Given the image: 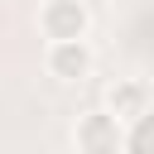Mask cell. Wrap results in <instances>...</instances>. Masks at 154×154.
<instances>
[{
  "label": "cell",
  "instance_id": "6da1fadb",
  "mask_svg": "<svg viewBox=\"0 0 154 154\" xmlns=\"http://www.w3.org/2000/svg\"><path fill=\"white\" fill-rule=\"evenodd\" d=\"M72 149L77 154H125V120L106 106H91L72 120Z\"/></svg>",
  "mask_w": 154,
  "mask_h": 154
},
{
  "label": "cell",
  "instance_id": "7a4b0ae2",
  "mask_svg": "<svg viewBox=\"0 0 154 154\" xmlns=\"http://www.w3.org/2000/svg\"><path fill=\"white\" fill-rule=\"evenodd\" d=\"M43 72H48L58 87H82V82L96 72V48H91V38L43 43Z\"/></svg>",
  "mask_w": 154,
  "mask_h": 154
},
{
  "label": "cell",
  "instance_id": "3957f363",
  "mask_svg": "<svg viewBox=\"0 0 154 154\" xmlns=\"http://www.w3.org/2000/svg\"><path fill=\"white\" fill-rule=\"evenodd\" d=\"M38 38L58 43V38H91V5L87 0H43L38 14Z\"/></svg>",
  "mask_w": 154,
  "mask_h": 154
},
{
  "label": "cell",
  "instance_id": "277c9868",
  "mask_svg": "<svg viewBox=\"0 0 154 154\" xmlns=\"http://www.w3.org/2000/svg\"><path fill=\"white\" fill-rule=\"evenodd\" d=\"M101 106L130 125V120H140V116L154 106V87H149L140 72H120V77H111V82H106V91H101Z\"/></svg>",
  "mask_w": 154,
  "mask_h": 154
},
{
  "label": "cell",
  "instance_id": "5b68a950",
  "mask_svg": "<svg viewBox=\"0 0 154 154\" xmlns=\"http://www.w3.org/2000/svg\"><path fill=\"white\" fill-rule=\"evenodd\" d=\"M125 154H154V106L125 125Z\"/></svg>",
  "mask_w": 154,
  "mask_h": 154
}]
</instances>
